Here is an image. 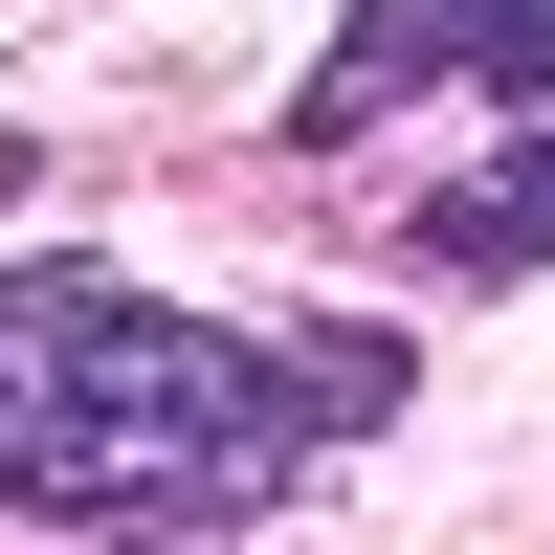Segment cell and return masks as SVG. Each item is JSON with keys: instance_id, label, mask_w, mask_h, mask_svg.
I'll list each match as a JSON object with an SVG mask.
<instances>
[{"instance_id": "cell-1", "label": "cell", "mask_w": 555, "mask_h": 555, "mask_svg": "<svg viewBox=\"0 0 555 555\" xmlns=\"http://www.w3.org/2000/svg\"><path fill=\"white\" fill-rule=\"evenodd\" d=\"M378 423V356L201 334L112 267H0V512L23 533H245L289 467Z\"/></svg>"}, {"instance_id": "cell-2", "label": "cell", "mask_w": 555, "mask_h": 555, "mask_svg": "<svg viewBox=\"0 0 555 555\" xmlns=\"http://www.w3.org/2000/svg\"><path fill=\"white\" fill-rule=\"evenodd\" d=\"M467 67H489V0H356L334 67L289 89V156H356V133H400L423 89H467Z\"/></svg>"}, {"instance_id": "cell-3", "label": "cell", "mask_w": 555, "mask_h": 555, "mask_svg": "<svg viewBox=\"0 0 555 555\" xmlns=\"http://www.w3.org/2000/svg\"><path fill=\"white\" fill-rule=\"evenodd\" d=\"M400 267H423V289H512V267H555V112H533V156L444 178V201L400 222Z\"/></svg>"}]
</instances>
